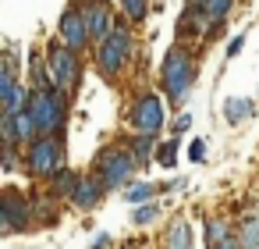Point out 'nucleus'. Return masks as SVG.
Returning <instances> with one entry per match:
<instances>
[{"label":"nucleus","instance_id":"1","mask_svg":"<svg viewBox=\"0 0 259 249\" xmlns=\"http://www.w3.org/2000/svg\"><path fill=\"white\" fill-rule=\"evenodd\" d=\"M195 86V57L185 47H170L160 68V89L170 103H181L188 96V89Z\"/></svg>","mask_w":259,"mask_h":249},{"label":"nucleus","instance_id":"2","mask_svg":"<svg viewBox=\"0 0 259 249\" xmlns=\"http://www.w3.org/2000/svg\"><path fill=\"white\" fill-rule=\"evenodd\" d=\"M132 32L117 22L103 40H96V68H100V75L107 79V82H114L117 75H121V68L128 64V57H132Z\"/></svg>","mask_w":259,"mask_h":249},{"label":"nucleus","instance_id":"3","mask_svg":"<svg viewBox=\"0 0 259 249\" xmlns=\"http://www.w3.org/2000/svg\"><path fill=\"white\" fill-rule=\"evenodd\" d=\"M29 111L39 125L43 135H61L64 128V118H68V93L64 89H32V100H29Z\"/></svg>","mask_w":259,"mask_h":249},{"label":"nucleus","instance_id":"4","mask_svg":"<svg viewBox=\"0 0 259 249\" xmlns=\"http://www.w3.org/2000/svg\"><path fill=\"white\" fill-rule=\"evenodd\" d=\"M47 64H50V75H54V86L64 89L68 96L78 89L82 82V64H78V50H71L64 40H50L47 43Z\"/></svg>","mask_w":259,"mask_h":249},{"label":"nucleus","instance_id":"5","mask_svg":"<svg viewBox=\"0 0 259 249\" xmlns=\"http://www.w3.org/2000/svg\"><path fill=\"white\" fill-rule=\"evenodd\" d=\"M135 167H139V160H135L132 150H124V146H107V150H100L96 160H93V174H100V182H103L107 189L128 185L132 174H135Z\"/></svg>","mask_w":259,"mask_h":249},{"label":"nucleus","instance_id":"6","mask_svg":"<svg viewBox=\"0 0 259 249\" xmlns=\"http://www.w3.org/2000/svg\"><path fill=\"white\" fill-rule=\"evenodd\" d=\"M64 167V143L61 135H39L25 146V171L36 178H54Z\"/></svg>","mask_w":259,"mask_h":249},{"label":"nucleus","instance_id":"7","mask_svg":"<svg viewBox=\"0 0 259 249\" xmlns=\"http://www.w3.org/2000/svg\"><path fill=\"white\" fill-rule=\"evenodd\" d=\"M36 217V206L18 196V192H4V199H0V231L4 235H15V231H29Z\"/></svg>","mask_w":259,"mask_h":249},{"label":"nucleus","instance_id":"8","mask_svg":"<svg viewBox=\"0 0 259 249\" xmlns=\"http://www.w3.org/2000/svg\"><path fill=\"white\" fill-rule=\"evenodd\" d=\"M57 32H61V40H64L71 50H78V54H82V50L93 43V29H89L85 8H82V4H68V8H64V15H61Z\"/></svg>","mask_w":259,"mask_h":249},{"label":"nucleus","instance_id":"9","mask_svg":"<svg viewBox=\"0 0 259 249\" xmlns=\"http://www.w3.org/2000/svg\"><path fill=\"white\" fill-rule=\"evenodd\" d=\"M128 121H132L135 132L160 135V128H163V103H160V96H156V93H142V96L132 103Z\"/></svg>","mask_w":259,"mask_h":249},{"label":"nucleus","instance_id":"10","mask_svg":"<svg viewBox=\"0 0 259 249\" xmlns=\"http://www.w3.org/2000/svg\"><path fill=\"white\" fill-rule=\"evenodd\" d=\"M0 132H4V143L11 146H29L32 139H39V125L32 118V111H15V114H4V121H0Z\"/></svg>","mask_w":259,"mask_h":249},{"label":"nucleus","instance_id":"11","mask_svg":"<svg viewBox=\"0 0 259 249\" xmlns=\"http://www.w3.org/2000/svg\"><path fill=\"white\" fill-rule=\"evenodd\" d=\"M85 8V18H89V29H93V40H103L117 22H114V8L110 0H82Z\"/></svg>","mask_w":259,"mask_h":249},{"label":"nucleus","instance_id":"12","mask_svg":"<svg viewBox=\"0 0 259 249\" xmlns=\"http://www.w3.org/2000/svg\"><path fill=\"white\" fill-rule=\"evenodd\" d=\"M103 196H107V185L100 182V174H93V178H82V182L75 185L71 206H75V210H96Z\"/></svg>","mask_w":259,"mask_h":249},{"label":"nucleus","instance_id":"13","mask_svg":"<svg viewBox=\"0 0 259 249\" xmlns=\"http://www.w3.org/2000/svg\"><path fill=\"white\" fill-rule=\"evenodd\" d=\"M163 249H192V224L185 217H174L163 231Z\"/></svg>","mask_w":259,"mask_h":249},{"label":"nucleus","instance_id":"14","mask_svg":"<svg viewBox=\"0 0 259 249\" xmlns=\"http://www.w3.org/2000/svg\"><path fill=\"white\" fill-rule=\"evenodd\" d=\"M128 150H132V157L139 160V167H146V164H156V135L135 132V135L128 139Z\"/></svg>","mask_w":259,"mask_h":249},{"label":"nucleus","instance_id":"15","mask_svg":"<svg viewBox=\"0 0 259 249\" xmlns=\"http://www.w3.org/2000/svg\"><path fill=\"white\" fill-rule=\"evenodd\" d=\"M234 235H238L241 249H259V210H248V214L238 221Z\"/></svg>","mask_w":259,"mask_h":249},{"label":"nucleus","instance_id":"16","mask_svg":"<svg viewBox=\"0 0 259 249\" xmlns=\"http://www.w3.org/2000/svg\"><path fill=\"white\" fill-rule=\"evenodd\" d=\"M78 182H82V174H78V171H71V167L64 164V167L50 178V192H54L57 199H71V192H75V185H78Z\"/></svg>","mask_w":259,"mask_h":249},{"label":"nucleus","instance_id":"17","mask_svg":"<svg viewBox=\"0 0 259 249\" xmlns=\"http://www.w3.org/2000/svg\"><path fill=\"white\" fill-rule=\"evenodd\" d=\"M252 114H255V100H248V96H234V100L224 103V118H227L231 125H241V121H248Z\"/></svg>","mask_w":259,"mask_h":249},{"label":"nucleus","instance_id":"18","mask_svg":"<svg viewBox=\"0 0 259 249\" xmlns=\"http://www.w3.org/2000/svg\"><path fill=\"white\" fill-rule=\"evenodd\" d=\"M234 235L227 217H206V249H217L220 242H227Z\"/></svg>","mask_w":259,"mask_h":249},{"label":"nucleus","instance_id":"19","mask_svg":"<svg viewBox=\"0 0 259 249\" xmlns=\"http://www.w3.org/2000/svg\"><path fill=\"white\" fill-rule=\"evenodd\" d=\"M156 192H163V185H156V182H132V185L124 189V199H128L132 206H139V203H149Z\"/></svg>","mask_w":259,"mask_h":249},{"label":"nucleus","instance_id":"20","mask_svg":"<svg viewBox=\"0 0 259 249\" xmlns=\"http://www.w3.org/2000/svg\"><path fill=\"white\" fill-rule=\"evenodd\" d=\"M195 4H199L213 22H224V18L231 15V8H234V0H195Z\"/></svg>","mask_w":259,"mask_h":249},{"label":"nucleus","instance_id":"21","mask_svg":"<svg viewBox=\"0 0 259 249\" xmlns=\"http://www.w3.org/2000/svg\"><path fill=\"white\" fill-rule=\"evenodd\" d=\"M121 11L132 25H139L146 15H149V0H121Z\"/></svg>","mask_w":259,"mask_h":249},{"label":"nucleus","instance_id":"22","mask_svg":"<svg viewBox=\"0 0 259 249\" xmlns=\"http://www.w3.org/2000/svg\"><path fill=\"white\" fill-rule=\"evenodd\" d=\"M174 139H178V135H174ZM174 139L156 146V164H160V167H167V171L178 164V143H174Z\"/></svg>","mask_w":259,"mask_h":249},{"label":"nucleus","instance_id":"23","mask_svg":"<svg viewBox=\"0 0 259 249\" xmlns=\"http://www.w3.org/2000/svg\"><path fill=\"white\" fill-rule=\"evenodd\" d=\"M156 217H160V206H156V203H139L135 214H132V221H135L139 228H142V224H153Z\"/></svg>","mask_w":259,"mask_h":249},{"label":"nucleus","instance_id":"24","mask_svg":"<svg viewBox=\"0 0 259 249\" xmlns=\"http://www.w3.org/2000/svg\"><path fill=\"white\" fill-rule=\"evenodd\" d=\"M188 160H192V164H202V160H206V139H195V143L188 146Z\"/></svg>","mask_w":259,"mask_h":249},{"label":"nucleus","instance_id":"25","mask_svg":"<svg viewBox=\"0 0 259 249\" xmlns=\"http://www.w3.org/2000/svg\"><path fill=\"white\" fill-rule=\"evenodd\" d=\"M188 128H192V114H178V118H174V125H170V132H174V135H185Z\"/></svg>","mask_w":259,"mask_h":249},{"label":"nucleus","instance_id":"26","mask_svg":"<svg viewBox=\"0 0 259 249\" xmlns=\"http://www.w3.org/2000/svg\"><path fill=\"white\" fill-rule=\"evenodd\" d=\"M4 167L8 171L18 167V146H11V143H4Z\"/></svg>","mask_w":259,"mask_h":249},{"label":"nucleus","instance_id":"27","mask_svg":"<svg viewBox=\"0 0 259 249\" xmlns=\"http://www.w3.org/2000/svg\"><path fill=\"white\" fill-rule=\"evenodd\" d=\"M241 47H245V36H234V40L227 43V50H224V54H227V61H231V57H238V54H241Z\"/></svg>","mask_w":259,"mask_h":249},{"label":"nucleus","instance_id":"28","mask_svg":"<svg viewBox=\"0 0 259 249\" xmlns=\"http://www.w3.org/2000/svg\"><path fill=\"white\" fill-rule=\"evenodd\" d=\"M110 242H114V238H110V235L103 231V235H96V242H93V249H110Z\"/></svg>","mask_w":259,"mask_h":249},{"label":"nucleus","instance_id":"29","mask_svg":"<svg viewBox=\"0 0 259 249\" xmlns=\"http://www.w3.org/2000/svg\"><path fill=\"white\" fill-rule=\"evenodd\" d=\"M217 249H241V242H238V235H231V238H227V242H220Z\"/></svg>","mask_w":259,"mask_h":249},{"label":"nucleus","instance_id":"30","mask_svg":"<svg viewBox=\"0 0 259 249\" xmlns=\"http://www.w3.org/2000/svg\"><path fill=\"white\" fill-rule=\"evenodd\" d=\"M142 249H146V245H142Z\"/></svg>","mask_w":259,"mask_h":249}]
</instances>
